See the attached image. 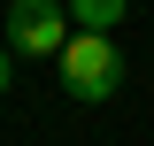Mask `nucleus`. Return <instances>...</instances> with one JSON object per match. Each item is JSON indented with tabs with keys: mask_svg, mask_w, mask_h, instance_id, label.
Masks as SVG:
<instances>
[{
	"mask_svg": "<svg viewBox=\"0 0 154 146\" xmlns=\"http://www.w3.org/2000/svg\"><path fill=\"white\" fill-rule=\"evenodd\" d=\"M54 77H62L69 100H116V92H123V54H116L108 38H77V31H69Z\"/></svg>",
	"mask_w": 154,
	"mask_h": 146,
	"instance_id": "f257e3e1",
	"label": "nucleus"
},
{
	"mask_svg": "<svg viewBox=\"0 0 154 146\" xmlns=\"http://www.w3.org/2000/svg\"><path fill=\"white\" fill-rule=\"evenodd\" d=\"M62 46H69V8H54V0H16L8 8V54L62 62Z\"/></svg>",
	"mask_w": 154,
	"mask_h": 146,
	"instance_id": "f03ea898",
	"label": "nucleus"
},
{
	"mask_svg": "<svg viewBox=\"0 0 154 146\" xmlns=\"http://www.w3.org/2000/svg\"><path fill=\"white\" fill-rule=\"evenodd\" d=\"M116 23H123V0H77L69 8V31L77 38H108Z\"/></svg>",
	"mask_w": 154,
	"mask_h": 146,
	"instance_id": "7ed1b4c3",
	"label": "nucleus"
},
{
	"mask_svg": "<svg viewBox=\"0 0 154 146\" xmlns=\"http://www.w3.org/2000/svg\"><path fill=\"white\" fill-rule=\"evenodd\" d=\"M8 77H16V54H8V38H0V92H8Z\"/></svg>",
	"mask_w": 154,
	"mask_h": 146,
	"instance_id": "20e7f679",
	"label": "nucleus"
}]
</instances>
